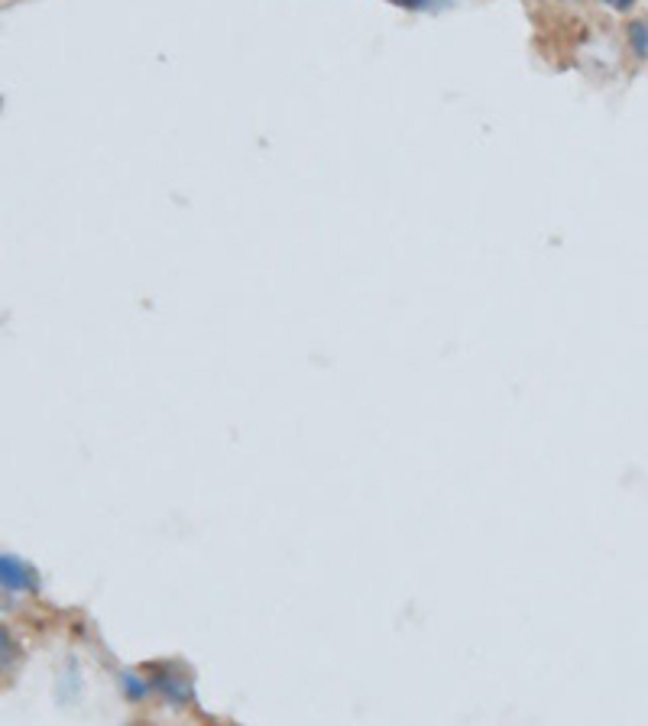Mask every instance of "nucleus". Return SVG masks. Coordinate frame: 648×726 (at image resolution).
<instances>
[{"instance_id": "f257e3e1", "label": "nucleus", "mask_w": 648, "mask_h": 726, "mask_svg": "<svg viewBox=\"0 0 648 726\" xmlns=\"http://www.w3.org/2000/svg\"><path fill=\"white\" fill-rule=\"evenodd\" d=\"M147 675H150L152 681V691L162 694L172 707H189V704L195 701L192 678H189L179 665H156Z\"/></svg>"}, {"instance_id": "f03ea898", "label": "nucleus", "mask_w": 648, "mask_h": 726, "mask_svg": "<svg viewBox=\"0 0 648 726\" xmlns=\"http://www.w3.org/2000/svg\"><path fill=\"white\" fill-rule=\"evenodd\" d=\"M0 590H7V593H33V590H40V578H36V571L26 561H20L13 555H0Z\"/></svg>"}, {"instance_id": "7ed1b4c3", "label": "nucleus", "mask_w": 648, "mask_h": 726, "mask_svg": "<svg viewBox=\"0 0 648 726\" xmlns=\"http://www.w3.org/2000/svg\"><path fill=\"white\" fill-rule=\"evenodd\" d=\"M117 687H120L124 697L134 701V704H144L152 694L150 675H147V672H137V669H124V672L117 675Z\"/></svg>"}, {"instance_id": "20e7f679", "label": "nucleus", "mask_w": 648, "mask_h": 726, "mask_svg": "<svg viewBox=\"0 0 648 726\" xmlns=\"http://www.w3.org/2000/svg\"><path fill=\"white\" fill-rule=\"evenodd\" d=\"M17 659H20V645L13 639V632L7 630V627H0V672L13 669Z\"/></svg>"}, {"instance_id": "39448f33", "label": "nucleus", "mask_w": 648, "mask_h": 726, "mask_svg": "<svg viewBox=\"0 0 648 726\" xmlns=\"http://www.w3.org/2000/svg\"><path fill=\"white\" fill-rule=\"evenodd\" d=\"M629 46H633V52L639 55V59H646L648 55V23H633L629 27Z\"/></svg>"}, {"instance_id": "423d86ee", "label": "nucleus", "mask_w": 648, "mask_h": 726, "mask_svg": "<svg viewBox=\"0 0 648 726\" xmlns=\"http://www.w3.org/2000/svg\"><path fill=\"white\" fill-rule=\"evenodd\" d=\"M390 3H396L402 10H428V7H435V0H390Z\"/></svg>"}, {"instance_id": "0eeeda50", "label": "nucleus", "mask_w": 648, "mask_h": 726, "mask_svg": "<svg viewBox=\"0 0 648 726\" xmlns=\"http://www.w3.org/2000/svg\"><path fill=\"white\" fill-rule=\"evenodd\" d=\"M606 7H613V10H633L636 7V0H603Z\"/></svg>"}]
</instances>
